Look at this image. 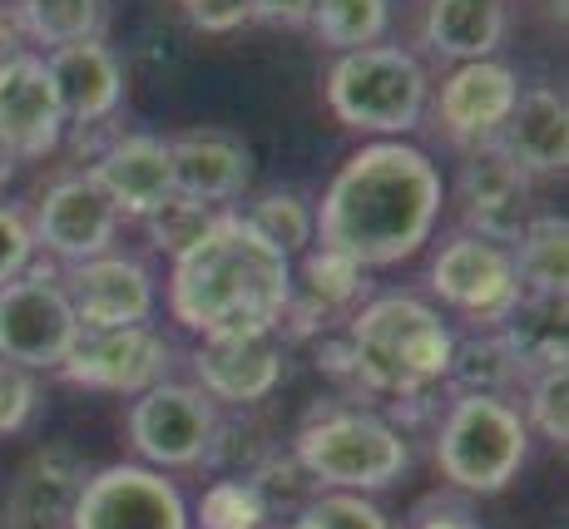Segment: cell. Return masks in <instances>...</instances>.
Returning a JSON list of instances; mask_svg holds the SVG:
<instances>
[{"label":"cell","instance_id":"1","mask_svg":"<svg viewBox=\"0 0 569 529\" xmlns=\"http://www.w3.org/2000/svg\"><path fill=\"white\" fill-rule=\"evenodd\" d=\"M446 183L431 153L407 139H371L332 173L322 203H312L317 242L357 268H397L436 238Z\"/></svg>","mask_w":569,"mask_h":529},{"label":"cell","instance_id":"2","mask_svg":"<svg viewBox=\"0 0 569 529\" xmlns=\"http://www.w3.org/2000/svg\"><path fill=\"white\" fill-rule=\"evenodd\" d=\"M292 302V262L272 252L233 208L169 272V317L183 332H278Z\"/></svg>","mask_w":569,"mask_h":529},{"label":"cell","instance_id":"3","mask_svg":"<svg viewBox=\"0 0 569 529\" xmlns=\"http://www.w3.org/2000/svg\"><path fill=\"white\" fill-rule=\"evenodd\" d=\"M347 347H352L357 391L367 396H426L446 386L451 371L456 327L436 302L416 292H381L367 297L352 317H347Z\"/></svg>","mask_w":569,"mask_h":529},{"label":"cell","instance_id":"4","mask_svg":"<svg viewBox=\"0 0 569 529\" xmlns=\"http://www.w3.org/2000/svg\"><path fill=\"white\" fill-rule=\"evenodd\" d=\"M288 450L317 490L342 495H377L411 470V440L387 416L337 401L312 406Z\"/></svg>","mask_w":569,"mask_h":529},{"label":"cell","instance_id":"5","mask_svg":"<svg viewBox=\"0 0 569 529\" xmlns=\"http://www.w3.org/2000/svg\"><path fill=\"white\" fill-rule=\"evenodd\" d=\"M327 109L337 124L371 139H407L421 129L426 104H431V80L421 60L401 46H367L347 50L327 70Z\"/></svg>","mask_w":569,"mask_h":529},{"label":"cell","instance_id":"6","mask_svg":"<svg viewBox=\"0 0 569 529\" xmlns=\"http://www.w3.org/2000/svg\"><path fill=\"white\" fill-rule=\"evenodd\" d=\"M431 460L441 480L470 500L500 495L530 460V431L500 396H451L436 421Z\"/></svg>","mask_w":569,"mask_h":529},{"label":"cell","instance_id":"7","mask_svg":"<svg viewBox=\"0 0 569 529\" xmlns=\"http://www.w3.org/2000/svg\"><path fill=\"white\" fill-rule=\"evenodd\" d=\"M426 288L441 307H451L461 322H470V332H490L500 327L520 302V282H516V258L510 248L476 233H451L436 248Z\"/></svg>","mask_w":569,"mask_h":529},{"label":"cell","instance_id":"8","mask_svg":"<svg viewBox=\"0 0 569 529\" xmlns=\"http://www.w3.org/2000/svg\"><path fill=\"white\" fill-rule=\"evenodd\" d=\"M80 337L84 332L60 288V272L30 262L16 282L0 288V361H16L36 377L60 371L64 357L80 347Z\"/></svg>","mask_w":569,"mask_h":529},{"label":"cell","instance_id":"9","mask_svg":"<svg viewBox=\"0 0 569 529\" xmlns=\"http://www.w3.org/2000/svg\"><path fill=\"white\" fill-rule=\"evenodd\" d=\"M218 406L193 381H159L144 396H134L124 416V436L134 446L139 466L173 476V470H199L203 450L213 440Z\"/></svg>","mask_w":569,"mask_h":529},{"label":"cell","instance_id":"10","mask_svg":"<svg viewBox=\"0 0 569 529\" xmlns=\"http://www.w3.org/2000/svg\"><path fill=\"white\" fill-rule=\"evenodd\" d=\"M64 529H193L189 500L169 476L124 460L90 470Z\"/></svg>","mask_w":569,"mask_h":529},{"label":"cell","instance_id":"11","mask_svg":"<svg viewBox=\"0 0 569 529\" xmlns=\"http://www.w3.org/2000/svg\"><path fill=\"white\" fill-rule=\"evenodd\" d=\"M193 386L218 411H258L288 371V341L278 332H223L199 337L193 347Z\"/></svg>","mask_w":569,"mask_h":529},{"label":"cell","instance_id":"12","mask_svg":"<svg viewBox=\"0 0 569 529\" xmlns=\"http://www.w3.org/2000/svg\"><path fill=\"white\" fill-rule=\"evenodd\" d=\"M30 238H36V252H50L60 268H74V262H90L100 252H114L119 208L109 203V193L94 183L90 169L64 173L40 193Z\"/></svg>","mask_w":569,"mask_h":529},{"label":"cell","instance_id":"13","mask_svg":"<svg viewBox=\"0 0 569 529\" xmlns=\"http://www.w3.org/2000/svg\"><path fill=\"white\" fill-rule=\"evenodd\" d=\"M173 371V341L154 322L144 327H114V332H84L80 347L64 357L60 377L84 391L104 396H144L149 386L169 381Z\"/></svg>","mask_w":569,"mask_h":529},{"label":"cell","instance_id":"14","mask_svg":"<svg viewBox=\"0 0 569 529\" xmlns=\"http://www.w3.org/2000/svg\"><path fill=\"white\" fill-rule=\"evenodd\" d=\"M60 288L80 332H114V327H144L159 312V282L129 252H100L90 262L60 268Z\"/></svg>","mask_w":569,"mask_h":529},{"label":"cell","instance_id":"15","mask_svg":"<svg viewBox=\"0 0 569 529\" xmlns=\"http://www.w3.org/2000/svg\"><path fill=\"white\" fill-rule=\"evenodd\" d=\"M456 203H461L466 233L510 248V242L520 238V228L530 223V179L506 159L500 144H480V149H470L461 163Z\"/></svg>","mask_w":569,"mask_h":529},{"label":"cell","instance_id":"16","mask_svg":"<svg viewBox=\"0 0 569 529\" xmlns=\"http://www.w3.org/2000/svg\"><path fill=\"white\" fill-rule=\"evenodd\" d=\"M64 139V114L46 60L20 50L0 64V153L10 159H46Z\"/></svg>","mask_w":569,"mask_h":529},{"label":"cell","instance_id":"17","mask_svg":"<svg viewBox=\"0 0 569 529\" xmlns=\"http://www.w3.org/2000/svg\"><path fill=\"white\" fill-rule=\"evenodd\" d=\"M516 99H520V74L510 64L500 60L456 64L441 80V94H436V124L466 149L496 144Z\"/></svg>","mask_w":569,"mask_h":529},{"label":"cell","instance_id":"18","mask_svg":"<svg viewBox=\"0 0 569 529\" xmlns=\"http://www.w3.org/2000/svg\"><path fill=\"white\" fill-rule=\"evenodd\" d=\"M46 60V74L54 84V99H60V114H64V134L70 129H100L119 114L124 104V64L119 54L100 46V40H80V46H60Z\"/></svg>","mask_w":569,"mask_h":529},{"label":"cell","instance_id":"19","mask_svg":"<svg viewBox=\"0 0 569 529\" xmlns=\"http://www.w3.org/2000/svg\"><path fill=\"white\" fill-rule=\"evenodd\" d=\"M84 480H90V466H84L80 450L40 446V450H30L26 466L16 470L0 510H6V520L16 529H64Z\"/></svg>","mask_w":569,"mask_h":529},{"label":"cell","instance_id":"20","mask_svg":"<svg viewBox=\"0 0 569 529\" xmlns=\"http://www.w3.org/2000/svg\"><path fill=\"white\" fill-rule=\"evenodd\" d=\"M90 173H94V183L109 193V203L119 208V218H144L173 193L169 139H159V134H114L100 153H94Z\"/></svg>","mask_w":569,"mask_h":529},{"label":"cell","instance_id":"21","mask_svg":"<svg viewBox=\"0 0 569 529\" xmlns=\"http://www.w3.org/2000/svg\"><path fill=\"white\" fill-rule=\"evenodd\" d=\"M506 159L516 163L525 179H555L569 169V104L550 84H530L520 90L510 109L506 129L496 134Z\"/></svg>","mask_w":569,"mask_h":529},{"label":"cell","instance_id":"22","mask_svg":"<svg viewBox=\"0 0 569 529\" xmlns=\"http://www.w3.org/2000/svg\"><path fill=\"white\" fill-rule=\"evenodd\" d=\"M173 159V193L199 198V203H233L238 193L253 183V153L243 139L223 134V129H189V134L169 139Z\"/></svg>","mask_w":569,"mask_h":529},{"label":"cell","instance_id":"23","mask_svg":"<svg viewBox=\"0 0 569 529\" xmlns=\"http://www.w3.org/2000/svg\"><path fill=\"white\" fill-rule=\"evenodd\" d=\"M506 0H426L421 40L431 54L451 64L496 60L506 46Z\"/></svg>","mask_w":569,"mask_h":529},{"label":"cell","instance_id":"24","mask_svg":"<svg viewBox=\"0 0 569 529\" xmlns=\"http://www.w3.org/2000/svg\"><path fill=\"white\" fill-rule=\"evenodd\" d=\"M506 347L516 351L525 381L545 377V371L569 367V341H565V297H520L516 312L496 327Z\"/></svg>","mask_w":569,"mask_h":529},{"label":"cell","instance_id":"25","mask_svg":"<svg viewBox=\"0 0 569 529\" xmlns=\"http://www.w3.org/2000/svg\"><path fill=\"white\" fill-rule=\"evenodd\" d=\"M516 282L520 297H565L569 288V223L565 213H540L520 228L516 248Z\"/></svg>","mask_w":569,"mask_h":529},{"label":"cell","instance_id":"26","mask_svg":"<svg viewBox=\"0 0 569 529\" xmlns=\"http://www.w3.org/2000/svg\"><path fill=\"white\" fill-rule=\"evenodd\" d=\"M446 386H456V396H500V401H510V391L525 386V371L496 327L490 332H466V337L456 332Z\"/></svg>","mask_w":569,"mask_h":529},{"label":"cell","instance_id":"27","mask_svg":"<svg viewBox=\"0 0 569 529\" xmlns=\"http://www.w3.org/2000/svg\"><path fill=\"white\" fill-rule=\"evenodd\" d=\"M16 30L30 46H80V40H100L104 26V0H16L10 6Z\"/></svg>","mask_w":569,"mask_h":529},{"label":"cell","instance_id":"28","mask_svg":"<svg viewBox=\"0 0 569 529\" xmlns=\"http://www.w3.org/2000/svg\"><path fill=\"white\" fill-rule=\"evenodd\" d=\"M272 450H278V440L253 411H218L213 440H208L199 470H213L218 480H248Z\"/></svg>","mask_w":569,"mask_h":529},{"label":"cell","instance_id":"29","mask_svg":"<svg viewBox=\"0 0 569 529\" xmlns=\"http://www.w3.org/2000/svg\"><path fill=\"white\" fill-rule=\"evenodd\" d=\"M253 233L268 242L272 252H282V258H302V252L317 242V218H312V203L302 198L298 189H268L258 198L248 213H238Z\"/></svg>","mask_w":569,"mask_h":529},{"label":"cell","instance_id":"30","mask_svg":"<svg viewBox=\"0 0 569 529\" xmlns=\"http://www.w3.org/2000/svg\"><path fill=\"white\" fill-rule=\"evenodd\" d=\"M308 26L317 30V40L337 54L367 50V46H381V36H387L391 0H317Z\"/></svg>","mask_w":569,"mask_h":529},{"label":"cell","instance_id":"31","mask_svg":"<svg viewBox=\"0 0 569 529\" xmlns=\"http://www.w3.org/2000/svg\"><path fill=\"white\" fill-rule=\"evenodd\" d=\"M218 218H223V208L199 203V198H183V193H169L154 213H144L139 223H144V233H149V248L179 262L183 252H193L208 233H213Z\"/></svg>","mask_w":569,"mask_h":529},{"label":"cell","instance_id":"32","mask_svg":"<svg viewBox=\"0 0 569 529\" xmlns=\"http://www.w3.org/2000/svg\"><path fill=\"white\" fill-rule=\"evenodd\" d=\"M248 485H253V495H258V505H262V515H268V525H288L292 515L302 510V505L312 500V495H322L317 485L308 480V470L292 460V450H272L268 460L248 476Z\"/></svg>","mask_w":569,"mask_h":529},{"label":"cell","instance_id":"33","mask_svg":"<svg viewBox=\"0 0 569 529\" xmlns=\"http://www.w3.org/2000/svg\"><path fill=\"white\" fill-rule=\"evenodd\" d=\"M282 529H397L387 520L371 495H342V490H322L302 505Z\"/></svg>","mask_w":569,"mask_h":529},{"label":"cell","instance_id":"34","mask_svg":"<svg viewBox=\"0 0 569 529\" xmlns=\"http://www.w3.org/2000/svg\"><path fill=\"white\" fill-rule=\"evenodd\" d=\"M189 520L199 529H268V515L248 480H213L189 510Z\"/></svg>","mask_w":569,"mask_h":529},{"label":"cell","instance_id":"35","mask_svg":"<svg viewBox=\"0 0 569 529\" xmlns=\"http://www.w3.org/2000/svg\"><path fill=\"white\" fill-rule=\"evenodd\" d=\"M525 431L565 450L569 440V367L525 381Z\"/></svg>","mask_w":569,"mask_h":529},{"label":"cell","instance_id":"36","mask_svg":"<svg viewBox=\"0 0 569 529\" xmlns=\"http://www.w3.org/2000/svg\"><path fill=\"white\" fill-rule=\"evenodd\" d=\"M36 411H40V381H36V371L16 367V361H0V436L30 431Z\"/></svg>","mask_w":569,"mask_h":529},{"label":"cell","instance_id":"37","mask_svg":"<svg viewBox=\"0 0 569 529\" xmlns=\"http://www.w3.org/2000/svg\"><path fill=\"white\" fill-rule=\"evenodd\" d=\"M401 529H480V520H476L470 495L446 485V490H431L426 500H416V510L407 515V525Z\"/></svg>","mask_w":569,"mask_h":529},{"label":"cell","instance_id":"38","mask_svg":"<svg viewBox=\"0 0 569 529\" xmlns=\"http://www.w3.org/2000/svg\"><path fill=\"white\" fill-rule=\"evenodd\" d=\"M36 262V238H30V218L20 208L0 203V288L16 282L20 272Z\"/></svg>","mask_w":569,"mask_h":529},{"label":"cell","instance_id":"39","mask_svg":"<svg viewBox=\"0 0 569 529\" xmlns=\"http://www.w3.org/2000/svg\"><path fill=\"white\" fill-rule=\"evenodd\" d=\"M189 6V20L208 36H228V30L248 26L253 20V10H248V0H183Z\"/></svg>","mask_w":569,"mask_h":529},{"label":"cell","instance_id":"40","mask_svg":"<svg viewBox=\"0 0 569 529\" xmlns=\"http://www.w3.org/2000/svg\"><path fill=\"white\" fill-rule=\"evenodd\" d=\"M312 6H317V0H248L253 20H262V26H282V30H302V26H308Z\"/></svg>","mask_w":569,"mask_h":529},{"label":"cell","instance_id":"41","mask_svg":"<svg viewBox=\"0 0 569 529\" xmlns=\"http://www.w3.org/2000/svg\"><path fill=\"white\" fill-rule=\"evenodd\" d=\"M317 371L342 386H357V371H352V347H347V337H332L322 332L317 337Z\"/></svg>","mask_w":569,"mask_h":529},{"label":"cell","instance_id":"42","mask_svg":"<svg viewBox=\"0 0 569 529\" xmlns=\"http://www.w3.org/2000/svg\"><path fill=\"white\" fill-rule=\"evenodd\" d=\"M26 50V36L16 30V20H10V10H0V64L16 60V54Z\"/></svg>","mask_w":569,"mask_h":529},{"label":"cell","instance_id":"43","mask_svg":"<svg viewBox=\"0 0 569 529\" xmlns=\"http://www.w3.org/2000/svg\"><path fill=\"white\" fill-rule=\"evenodd\" d=\"M0 529H16V525H10V520H6V510H0Z\"/></svg>","mask_w":569,"mask_h":529}]
</instances>
